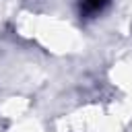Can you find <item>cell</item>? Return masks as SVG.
Listing matches in <instances>:
<instances>
[{"label":"cell","instance_id":"obj_1","mask_svg":"<svg viewBox=\"0 0 132 132\" xmlns=\"http://www.w3.org/2000/svg\"><path fill=\"white\" fill-rule=\"evenodd\" d=\"M107 0H82V12L85 14H97L103 10Z\"/></svg>","mask_w":132,"mask_h":132}]
</instances>
